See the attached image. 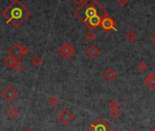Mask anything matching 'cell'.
Masks as SVG:
<instances>
[{
  "instance_id": "3957f363",
  "label": "cell",
  "mask_w": 155,
  "mask_h": 131,
  "mask_svg": "<svg viewBox=\"0 0 155 131\" xmlns=\"http://www.w3.org/2000/svg\"><path fill=\"white\" fill-rule=\"evenodd\" d=\"M89 131H111V126L102 118H99L89 126Z\"/></svg>"
},
{
  "instance_id": "5b68a950",
  "label": "cell",
  "mask_w": 155,
  "mask_h": 131,
  "mask_svg": "<svg viewBox=\"0 0 155 131\" xmlns=\"http://www.w3.org/2000/svg\"><path fill=\"white\" fill-rule=\"evenodd\" d=\"M58 53L59 54V56H61L63 59H68L75 53V49L71 46L69 43H64L58 47Z\"/></svg>"
},
{
  "instance_id": "6da1fadb",
  "label": "cell",
  "mask_w": 155,
  "mask_h": 131,
  "mask_svg": "<svg viewBox=\"0 0 155 131\" xmlns=\"http://www.w3.org/2000/svg\"><path fill=\"white\" fill-rule=\"evenodd\" d=\"M2 15L6 18L7 24H11L14 27H18L28 20L31 12L19 0H13L10 5L3 10Z\"/></svg>"
},
{
  "instance_id": "d6986e66",
  "label": "cell",
  "mask_w": 155,
  "mask_h": 131,
  "mask_svg": "<svg viewBox=\"0 0 155 131\" xmlns=\"http://www.w3.org/2000/svg\"><path fill=\"white\" fill-rule=\"evenodd\" d=\"M138 69H139V71L141 72V73L145 72V71L148 69V66H147V64H146L145 62L141 61V62L138 65Z\"/></svg>"
},
{
  "instance_id": "603a6c76",
  "label": "cell",
  "mask_w": 155,
  "mask_h": 131,
  "mask_svg": "<svg viewBox=\"0 0 155 131\" xmlns=\"http://www.w3.org/2000/svg\"><path fill=\"white\" fill-rule=\"evenodd\" d=\"M117 3L120 7H126L129 4V0H117Z\"/></svg>"
},
{
  "instance_id": "7402d4cb",
  "label": "cell",
  "mask_w": 155,
  "mask_h": 131,
  "mask_svg": "<svg viewBox=\"0 0 155 131\" xmlns=\"http://www.w3.org/2000/svg\"><path fill=\"white\" fill-rule=\"evenodd\" d=\"M20 51H21L22 56H26V55L28 54L29 49H28V47L27 46H21V45H20Z\"/></svg>"
},
{
  "instance_id": "ba28073f",
  "label": "cell",
  "mask_w": 155,
  "mask_h": 131,
  "mask_svg": "<svg viewBox=\"0 0 155 131\" xmlns=\"http://www.w3.org/2000/svg\"><path fill=\"white\" fill-rule=\"evenodd\" d=\"M8 55L13 56L14 58H16L18 61H20L21 58L23 57L22 54H21V51H20V45L18 43H16L14 44L10 48L9 50L8 51Z\"/></svg>"
},
{
  "instance_id": "8992f818",
  "label": "cell",
  "mask_w": 155,
  "mask_h": 131,
  "mask_svg": "<svg viewBox=\"0 0 155 131\" xmlns=\"http://www.w3.org/2000/svg\"><path fill=\"white\" fill-rule=\"evenodd\" d=\"M58 119L62 123V125L67 126L74 119V115L69 109L63 108L61 112L58 115Z\"/></svg>"
},
{
  "instance_id": "5bb4252c",
  "label": "cell",
  "mask_w": 155,
  "mask_h": 131,
  "mask_svg": "<svg viewBox=\"0 0 155 131\" xmlns=\"http://www.w3.org/2000/svg\"><path fill=\"white\" fill-rule=\"evenodd\" d=\"M58 102H59V99H58V97L57 96H55V95H51V96L48 98V106H50V107H55V106H57V105L58 104Z\"/></svg>"
},
{
  "instance_id": "e0dca14e",
  "label": "cell",
  "mask_w": 155,
  "mask_h": 131,
  "mask_svg": "<svg viewBox=\"0 0 155 131\" xmlns=\"http://www.w3.org/2000/svg\"><path fill=\"white\" fill-rule=\"evenodd\" d=\"M126 39L129 41V42H134L137 38V35L136 33H134L133 31H129L127 34H126Z\"/></svg>"
},
{
  "instance_id": "d4e9b609",
  "label": "cell",
  "mask_w": 155,
  "mask_h": 131,
  "mask_svg": "<svg viewBox=\"0 0 155 131\" xmlns=\"http://www.w3.org/2000/svg\"><path fill=\"white\" fill-rule=\"evenodd\" d=\"M152 37H153V39H152V43H153V44H154V46H155V32L153 33V36H152Z\"/></svg>"
},
{
  "instance_id": "2e32d148",
  "label": "cell",
  "mask_w": 155,
  "mask_h": 131,
  "mask_svg": "<svg viewBox=\"0 0 155 131\" xmlns=\"http://www.w3.org/2000/svg\"><path fill=\"white\" fill-rule=\"evenodd\" d=\"M110 116L114 118V119H118L121 116V111L119 108H114V109H110Z\"/></svg>"
},
{
  "instance_id": "cb8c5ba5",
  "label": "cell",
  "mask_w": 155,
  "mask_h": 131,
  "mask_svg": "<svg viewBox=\"0 0 155 131\" xmlns=\"http://www.w3.org/2000/svg\"><path fill=\"white\" fill-rule=\"evenodd\" d=\"M73 1L75 2V3H77L78 5H82L85 1H86V0H73Z\"/></svg>"
},
{
  "instance_id": "44dd1931",
  "label": "cell",
  "mask_w": 155,
  "mask_h": 131,
  "mask_svg": "<svg viewBox=\"0 0 155 131\" xmlns=\"http://www.w3.org/2000/svg\"><path fill=\"white\" fill-rule=\"evenodd\" d=\"M13 69H15L17 72H21V71L24 69V65H23L20 61H18V62L16 63V65L14 66Z\"/></svg>"
},
{
  "instance_id": "ac0fdd59",
  "label": "cell",
  "mask_w": 155,
  "mask_h": 131,
  "mask_svg": "<svg viewBox=\"0 0 155 131\" xmlns=\"http://www.w3.org/2000/svg\"><path fill=\"white\" fill-rule=\"evenodd\" d=\"M32 65L34 66V67H36V68H38V67H40L41 66V64H42V58L40 57V56H34L33 58H32Z\"/></svg>"
},
{
  "instance_id": "8fae6325",
  "label": "cell",
  "mask_w": 155,
  "mask_h": 131,
  "mask_svg": "<svg viewBox=\"0 0 155 131\" xmlns=\"http://www.w3.org/2000/svg\"><path fill=\"white\" fill-rule=\"evenodd\" d=\"M144 83L146 84V86L150 88V89H155V74L154 73H150L149 74L145 79H144Z\"/></svg>"
},
{
  "instance_id": "9a60e30c",
  "label": "cell",
  "mask_w": 155,
  "mask_h": 131,
  "mask_svg": "<svg viewBox=\"0 0 155 131\" xmlns=\"http://www.w3.org/2000/svg\"><path fill=\"white\" fill-rule=\"evenodd\" d=\"M85 39L89 42V43H92L97 39V35L92 32V31H89L86 35H85Z\"/></svg>"
},
{
  "instance_id": "ffe728a7",
  "label": "cell",
  "mask_w": 155,
  "mask_h": 131,
  "mask_svg": "<svg viewBox=\"0 0 155 131\" xmlns=\"http://www.w3.org/2000/svg\"><path fill=\"white\" fill-rule=\"evenodd\" d=\"M109 106H110V109H114V108H118L119 106H120V103L117 99H111L109 103Z\"/></svg>"
},
{
  "instance_id": "4316f807",
  "label": "cell",
  "mask_w": 155,
  "mask_h": 131,
  "mask_svg": "<svg viewBox=\"0 0 155 131\" xmlns=\"http://www.w3.org/2000/svg\"><path fill=\"white\" fill-rule=\"evenodd\" d=\"M151 131H155V126H154L152 127V129H151Z\"/></svg>"
},
{
  "instance_id": "4fadbf2b",
  "label": "cell",
  "mask_w": 155,
  "mask_h": 131,
  "mask_svg": "<svg viewBox=\"0 0 155 131\" xmlns=\"http://www.w3.org/2000/svg\"><path fill=\"white\" fill-rule=\"evenodd\" d=\"M18 62V60L16 58H14L13 56L8 55L5 58H4V64L7 68L8 69H13L14 68V66L16 65V63Z\"/></svg>"
},
{
  "instance_id": "484cf974",
  "label": "cell",
  "mask_w": 155,
  "mask_h": 131,
  "mask_svg": "<svg viewBox=\"0 0 155 131\" xmlns=\"http://www.w3.org/2000/svg\"><path fill=\"white\" fill-rule=\"evenodd\" d=\"M23 131H34L33 129H31V128H29V127H28V128H25Z\"/></svg>"
},
{
  "instance_id": "7a4b0ae2",
  "label": "cell",
  "mask_w": 155,
  "mask_h": 131,
  "mask_svg": "<svg viewBox=\"0 0 155 131\" xmlns=\"http://www.w3.org/2000/svg\"><path fill=\"white\" fill-rule=\"evenodd\" d=\"M74 15L84 25H86L88 21L94 17L100 16L103 18L109 16L105 8L97 0H86L82 5L75 10Z\"/></svg>"
},
{
  "instance_id": "83f0119b",
  "label": "cell",
  "mask_w": 155,
  "mask_h": 131,
  "mask_svg": "<svg viewBox=\"0 0 155 131\" xmlns=\"http://www.w3.org/2000/svg\"><path fill=\"white\" fill-rule=\"evenodd\" d=\"M114 131H121V130H120V129H115Z\"/></svg>"
},
{
  "instance_id": "f1b7e54d",
  "label": "cell",
  "mask_w": 155,
  "mask_h": 131,
  "mask_svg": "<svg viewBox=\"0 0 155 131\" xmlns=\"http://www.w3.org/2000/svg\"><path fill=\"white\" fill-rule=\"evenodd\" d=\"M130 131H135V130H130Z\"/></svg>"
},
{
  "instance_id": "277c9868",
  "label": "cell",
  "mask_w": 155,
  "mask_h": 131,
  "mask_svg": "<svg viewBox=\"0 0 155 131\" xmlns=\"http://www.w3.org/2000/svg\"><path fill=\"white\" fill-rule=\"evenodd\" d=\"M18 93L17 89L12 86H8L1 91V97L8 102H13L18 97Z\"/></svg>"
},
{
  "instance_id": "7c38bea8",
  "label": "cell",
  "mask_w": 155,
  "mask_h": 131,
  "mask_svg": "<svg viewBox=\"0 0 155 131\" xmlns=\"http://www.w3.org/2000/svg\"><path fill=\"white\" fill-rule=\"evenodd\" d=\"M18 113H19V112H18V109L15 106H10V107H8L7 108V110H6L7 116H8L9 118H11V119L16 118V117H18Z\"/></svg>"
},
{
  "instance_id": "9c48e42d",
  "label": "cell",
  "mask_w": 155,
  "mask_h": 131,
  "mask_svg": "<svg viewBox=\"0 0 155 131\" xmlns=\"http://www.w3.org/2000/svg\"><path fill=\"white\" fill-rule=\"evenodd\" d=\"M100 53H101V51H100L99 47L96 46H94V45L91 46L86 50L87 56H90L91 58H92V59H95L96 57H98V56H100Z\"/></svg>"
},
{
  "instance_id": "52a82bcc",
  "label": "cell",
  "mask_w": 155,
  "mask_h": 131,
  "mask_svg": "<svg viewBox=\"0 0 155 131\" xmlns=\"http://www.w3.org/2000/svg\"><path fill=\"white\" fill-rule=\"evenodd\" d=\"M101 26L105 32H110L111 30H117L116 29V21L110 16H107L101 19Z\"/></svg>"
},
{
  "instance_id": "30bf717a",
  "label": "cell",
  "mask_w": 155,
  "mask_h": 131,
  "mask_svg": "<svg viewBox=\"0 0 155 131\" xmlns=\"http://www.w3.org/2000/svg\"><path fill=\"white\" fill-rule=\"evenodd\" d=\"M117 72L114 70V69H108L104 73H103V78L107 80V81H109V82H111V81H113L116 78H117Z\"/></svg>"
}]
</instances>
